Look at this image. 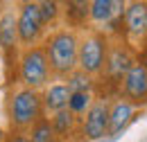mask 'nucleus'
Here are the masks:
<instances>
[{
  "instance_id": "9d476101",
  "label": "nucleus",
  "mask_w": 147,
  "mask_h": 142,
  "mask_svg": "<svg viewBox=\"0 0 147 142\" xmlns=\"http://www.w3.org/2000/svg\"><path fill=\"white\" fill-rule=\"evenodd\" d=\"M138 113H143L140 108H136L134 104H129L127 99L115 97L111 99V108H109V138H118L129 129V124L138 117Z\"/></svg>"
},
{
  "instance_id": "aec40b11",
  "label": "nucleus",
  "mask_w": 147,
  "mask_h": 142,
  "mask_svg": "<svg viewBox=\"0 0 147 142\" xmlns=\"http://www.w3.org/2000/svg\"><path fill=\"white\" fill-rule=\"evenodd\" d=\"M2 142H30V140H27V135H25V133H14V131H7Z\"/></svg>"
},
{
  "instance_id": "4be33fe9",
  "label": "nucleus",
  "mask_w": 147,
  "mask_h": 142,
  "mask_svg": "<svg viewBox=\"0 0 147 142\" xmlns=\"http://www.w3.org/2000/svg\"><path fill=\"white\" fill-rule=\"evenodd\" d=\"M97 142H107V140H97Z\"/></svg>"
},
{
  "instance_id": "39448f33",
  "label": "nucleus",
  "mask_w": 147,
  "mask_h": 142,
  "mask_svg": "<svg viewBox=\"0 0 147 142\" xmlns=\"http://www.w3.org/2000/svg\"><path fill=\"white\" fill-rule=\"evenodd\" d=\"M16 34H18V48H34L41 45L48 36V29L38 14V2H20L16 9Z\"/></svg>"
},
{
  "instance_id": "f257e3e1",
  "label": "nucleus",
  "mask_w": 147,
  "mask_h": 142,
  "mask_svg": "<svg viewBox=\"0 0 147 142\" xmlns=\"http://www.w3.org/2000/svg\"><path fill=\"white\" fill-rule=\"evenodd\" d=\"M43 52L48 56V66L52 72V79L63 81L77 70V48H79V34L66 27H57L43 38Z\"/></svg>"
},
{
  "instance_id": "a211bd4d",
  "label": "nucleus",
  "mask_w": 147,
  "mask_h": 142,
  "mask_svg": "<svg viewBox=\"0 0 147 142\" xmlns=\"http://www.w3.org/2000/svg\"><path fill=\"white\" fill-rule=\"evenodd\" d=\"M63 84H66V88L70 92H93L95 95V79L84 74L82 70H75L70 77H66Z\"/></svg>"
},
{
  "instance_id": "4468645a",
  "label": "nucleus",
  "mask_w": 147,
  "mask_h": 142,
  "mask_svg": "<svg viewBox=\"0 0 147 142\" xmlns=\"http://www.w3.org/2000/svg\"><path fill=\"white\" fill-rule=\"evenodd\" d=\"M68 99H70V90L66 88L63 81H57L50 84L41 90V102H43V111L55 115L59 111H66L68 108Z\"/></svg>"
},
{
  "instance_id": "ddd939ff",
  "label": "nucleus",
  "mask_w": 147,
  "mask_h": 142,
  "mask_svg": "<svg viewBox=\"0 0 147 142\" xmlns=\"http://www.w3.org/2000/svg\"><path fill=\"white\" fill-rule=\"evenodd\" d=\"M50 124L55 129L57 138L61 142H75V140H82L79 138V117H75L73 113L66 108V111H59L55 115L48 117Z\"/></svg>"
},
{
  "instance_id": "412c9836",
  "label": "nucleus",
  "mask_w": 147,
  "mask_h": 142,
  "mask_svg": "<svg viewBox=\"0 0 147 142\" xmlns=\"http://www.w3.org/2000/svg\"><path fill=\"white\" fill-rule=\"evenodd\" d=\"M5 133H7V131H2V129H0V142L5 140Z\"/></svg>"
},
{
  "instance_id": "0eeeda50",
  "label": "nucleus",
  "mask_w": 147,
  "mask_h": 142,
  "mask_svg": "<svg viewBox=\"0 0 147 142\" xmlns=\"http://www.w3.org/2000/svg\"><path fill=\"white\" fill-rule=\"evenodd\" d=\"M134 63H136V50L127 41H111L102 79H107L109 86H118L120 88V81L125 79V74L131 70Z\"/></svg>"
},
{
  "instance_id": "1a4fd4ad",
  "label": "nucleus",
  "mask_w": 147,
  "mask_h": 142,
  "mask_svg": "<svg viewBox=\"0 0 147 142\" xmlns=\"http://www.w3.org/2000/svg\"><path fill=\"white\" fill-rule=\"evenodd\" d=\"M118 97L127 99L129 104H134V106L140 108V111H143V106H147V70L138 61L131 66V70L120 81Z\"/></svg>"
},
{
  "instance_id": "6ab92c4d",
  "label": "nucleus",
  "mask_w": 147,
  "mask_h": 142,
  "mask_svg": "<svg viewBox=\"0 0 147 142\" xmlns=\"http://www.w3.org/2000/svg\"><path fill=\"white\" fill-rule=\"evenodd\" d=\"M95 95L93 92H70V99H68V111L73 113L75 117L82 120V115L88 111V106L93 104Z\"/></svg>"
},
{
  "instance_id": "f3484780",
  "label": "nucleus",
  "mask_w": 147,
  "mask_h": 142,
  "mask_svg": "<svg viewBox=\"0 0 147 142\" xmlns=\"http://www.w3.org/2000/svg\"><path fill=\"white\" fill-rule=\"evenodd\" d=\"M38 14H41V20H43L45 29L52 32V29H57V23L61 18V2H55V0L38 2Z\"/></svg>"
},
{
  "instance_id": "7ed1b4c3",
  "label": "nucleus",
  "mask_w": 147,
  "mask_h": 142,
  "mask_svg": "<svg viewBox=\"0 0 147 142\" xmlns=\"http://www.w3.org/2000/svg\"><path fill=\"white\" fill-rule=\"evenodd\" d=\"M111 38L100 27L86 29V34L79 36V48H77V70H82L88 77H102L107 56H109Z\"/></svg>"
},
{
  "instance_id": "f03ea898",
  "label": "nucleus",
  "mask_w": 147,
  "mask_h": 142,
  "mask_svg": "<svg viewBox=\"0 0 147 142\" xmlns=\"http://www.w3.org/2000/svg\"><path fill=\"white\" fill-rule=\"evenodd\" d=\"M41 117H45L43 102H41V92L30 88H16L11 90L9 99H7V122L9 131L14 133H25L36 124Z\"/></svg>"
},
{
  "instance_id": "423d86ee",
  "label": "nucleus",
  "mask_w": 147,
  "mask_h": 142,
  "mask_svg": "<svg viewBox=\"0 0 147 142\" xmlns=\"http://www.w3.org/2000/svg\"><path fill=\"white\" fill-rule=\"evenodd\" d=\"M109 97H95L88 111L79 120V138L86 142H97L109 135Z\"/></svg>"
},
{
  "instance_id": "20e7f679",
  "label": "nucleus",
  "mask_w": 147,
  "mask_h": 142,
  "mask_svg": "<svg viewBox=\"0 0 147 142\" xmlns=\"http://www.w3.org/2000/svg\"><path fill=\"white\" fill-rule=\"evenodd\" d=\"M16 77H18L23 88L38 90V92L52 81V72H50V66H48V56L43 52V45L25 48V50L18 52Z\"/></svg>"
},
{
  "instance_id": "9b49d317",
  "label": "nucleus",
  "mask_w": 147,
  "mask_h": 142,
  "mask_svg": "<svg viewBox=\"0 0 147 142\" xmlns=\"http://www.w3.org/2000/svg\"><path fill=\"white\" fill-rule=\"evenodd\" d=\"M18 34H16V11L14 9H5L0 14V54H5V59L9 61L11 56L18 59Z\"/></svg>"
},
{
  "instance_id": "6e6552de",
  "label": "nucleus",
  "mask_w": 147,
  "mask_h": 142,
  "mask_svg": "<svg viewBox=\"0 0 147 142\" xmlns=\"http://www.w3.org/2000/svg\"><path fill=\"white\" fill-rule=\"evenodd\" d=\"M125 25V41L134 50H140L147 45V2L145 0H134L125 5L122 14Z\"/></svg>"
},
{
  "instance_id": "2eb2a0df",
  "label": "nucleus",
  "mask_w": 147,
  "mask_h": 142,
  "mask_svg": "<svg viewBox=\"0 0 147 142\" xmlns=\"http://www.w3.org/2000/svg\"><path fill=\"white\" fill-rule=\"evenodd\" d=\"M61 16L66 20V29H86L88 20V0H70L61 2Z\"/></svg>"
},
{
  "instance_id": "dca6fc26",
  "label": "nucleus",
  "mask_w": 147,
  "mask_h": 142,
  "mask_svg": "<svg viewBox=\"0 0 147 142\" xmlns=\"http://www.w3.org/2000/svg\"><path fill=\"white\" fill-rule=\"evenodd\" d=\"M27 140L30 142H61L57 138V133H55V129H52L48 117H41L36 124L27 131Z\"/></svg>"
},
{
  "instance_id": "f8f14e48",
  "label": "nucleus",
  "mask_w": 147,
  "mask_h": 142,
  "mask_svg": "<svg viewBox=\"0 0 147 142\" xmlns=\"http://www.w3.org/2000/svg\"><path fill=\"white\" fill-rule=\"evenodd\" d=\"M125 5L122 0H91L88 2V20L93 25H109L111 20L120 18L125 14Z\"/></svg>"
}]
</instances>
